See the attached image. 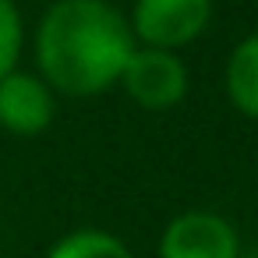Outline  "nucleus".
Wrapping results in <instances>:
<instances>
[{
	"mask_svg": "<svg viewBox=\"0 0 258 258\" xmlns=\"http://www.w3.org/2000/svg\"><path fill=\"white\" fill-rule=\"evenodd\" d=\"M131 25L110 0H57L36 29L39 78L71 99H89L120 82L135 50Z\"/></svg>",
	"mask_w": 258,
	"mask_h": 258,
	"instance_id": "nucleus-1",
	"label": "nucleus"
},
{
	"mask_svg": "<svg viewBox=\"0 0 258 258\" xmlns=\"http://www.w3.org/2000/svg\"><path fill=\"white\" fill-rule=\"evenodd\" d=\"M120 85L135 106H142L149 113H163V110H173L184 103L191 75H187V64L180 60V53H173V50L135 46L120 71Z\"/></svg>",
	"mask_w": 258,
	"mask_h": 258,
	"instance_id": "nucleus-2",
	"label": "nucleus"
},
{
	"mask_svg": "<svg viewBox=\"0 0 258 258\" xmlns=\"http://www.w3.org/2000/svg\"><path fill=\"white\" fill-rule=\"evenodd\" d=\"M212 22V0H135L127 15L138 46L180 50L195 43Z\"/></svg>",
	"mask_w": 258,
	"mask_h": 258,
	"instance_id": "nucleus-3",
	"label": "nucleus"
},
{
	"mask_svg": "<svg viewBox=\"0 0 258 258\" xmlns=\"http://www.w3.org/2000/svg\"><path fill=\"white\" fill-rule=\"evenodd\" d=\"M237 226L205 209L173 216L159 233V258H240Z\"/></svg>",
	"mask_w": 258,
	"mask_h": 258,
	"instance_id": "nucleus-4",
	"label": "nucleus"
},
{
	"mask_svg": "<svg viewBox=\"0 0 258 258\" xmlns=\"http://www.w3.org/2000/svg\"><path fill=\"white\" fill-rule=\"evenodd\" d=\"M57 117V92L32 71L15 68L11 75L0 78V127L18 135V138H36L43 135Z\"/></svg>",
	"mask_w": 258,
	"mask_h": 258,
	"instance_id": "nucleus-5",
	"label": "nucleus"
},
{
	"mask_svg": "<svg viewBox=\"0 0 258 258\" xmlns=\"http://www.w3.org/2000/svg\"><path fill=\"white\" fill-rule=\"evenodd\" d=\"M223 89L230 106L258 124V32L244 36L230 57H226V71H223Z\"/></svg>",
	"mask_w": 258,
	"mask_h": 258,
	"instance_id": "nucleus-6",
	"label": "nucleus"
},
{
	"mask_svg": "<svg viewBox=\"0 0 258 258\" xmlns=\"http://www.w3.org/2000/svg\"><path fill=\"white\" fill-rule=\"evenodd\" d=\"M46 258H135V254H131V247L117 233L96 230V226H82V230L64 233L46 251Z\"/></svg>",
	"mask_w": 258,
	"mask_h": 258,
	"instance_id": "nucleus-7",
	"label": "nucleus"
},
{
	"mask_svg": "<svg viewBox=\"0 0 258 258\" xmlns=\"http://www.w3.org/2000/svg\"><path fill=\"white\" fill-rule=\"evenodd\" d=\"M25 46V25H22V11L15 0H0V78L11 75L18 68Z\"/></svg>",
	"mask_w": 258,
	"mask_h": 258,
	"instance_id": "nucleus-8",
	"label": "nucleus"
},
{
	"mask_svg": "<svg viewBox=\"0 0 258 258\" xmlns=\"http://www.w3.org/2000/svg\"><path fill=\"white\" fill-rule=\"evenodd\" d=\"M240 258H258V247H251V251H240Z\"/></svg>",
	"mask_w": 258,
	"mask_h": 258,
	"instance_id": "nucleus-9",
	"label": "nucleus"
}]
</instances>
